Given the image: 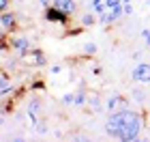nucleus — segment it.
Returning a JSON list of instances; mask_svg holds the SVG:
<instances>
[{
  "label": "nucleus",
  "mask_w": 150,
  "mask_h": 142,
  "mask_svg": "<svg viewBox=\"0 0 150 142\" xmlns=\"http://www.w3.org/2000/svg\"><path fill=\"white\" fill-rule=\"evenodd\" d=\"M129 2H131V0H122V4H129Z\"/></svg>",
  "instance_id": "obj_15"
},
{
  "label": "nucleus",
  "mask_w": 150,
  "mask_h": 142,
  "mask_svg": "<svg viewBox=\"0 0 150 142\" xmlns=\"http://www.w3.org/2000/svg\"><path fill=\"white\" fill-rule=\"evenodd\" d=\"M45 19L47 22H52V24H60V26H69L71 22V15L69 13H64V11H60L58 6H47L45 9Z\"/></svg>",
  "instance_id": "obj_2"
},
{
  "label": "nucleus",
  "mask_w": 150,
  "mask_h": 142,
  "mask_svg": "<svg viewBox=\"0 0 150 142\" xmlns=\"http://www.w3.org/2000/svg\"><path fill=\"white\" fill-rule=\"evenodd\" d=\"M92 24H94V15H92V13H88V15L81 17V26H84V28H90Z\"/></svg>",
  "instance_id": "obj_9"
},
{
  "label": "nucleus",
  "mask_w": 150,
  "mask_h": 142,
  "mask_svg": "<svg viewBox=\"0 0 150 142\" xmlns=\"http://www.w3.org/2000/svg\"><path fill=\"white\" fill-rule=\"evenodd\" d=\"M125 13H127V15H131V13H133V6H131V4H125Z\"/></svg>",
  "instance_id": "obj_14"
},
{
  "label": "nucleus",
  "mask_w": 150,
  "mask_h": 142,
  "mask_svg": "<svg viewBox=\"0 0 150 142\" xmlns=\"http://www.w3.org/2000/svg\"><path fill=\"white\" fill-rule=\"evenodd\" d=\"M84 52L86 54H94V52H97V45H94V43H86L84 45Z\"/></svg>",
  "instance_id": "obj_11"
},
{
  "label": "nucleus",
  "mask_w": 150,
  "mask_h": 142,
  "mask_svg": "<svg viewBox=\"0 0 150 142\" xmlns=\"http://www.w3.org/2000/svg\"><path fill=\"white\" fill-rule=\"evenodd\" d=\"M148 6H150V4H148Z\"/></svg>",
  "instance_id": "obj_16"
},
{
  "label": "nucleus",
  "mask_w": 150,
  "mask_h": 142,
  "mask_svg": "<svg viewBox=\"0 0 150 142\" xmlns=\"http://www.w3.org/2000/svg\"><path fill=\"white\" fill-rule=\"evenodd\" d=\"M11 47H13L17 54H26L28 50H32V47H30V41H28L24 35H13V39H11Z\"/></svg>",
  "instance_id": "obj_5"
},
{
  "label": "nucleus",
  "mask_w": 150,
  "mask_h": 142,
  "mask_svg": "<svg viewBox=\"0 0 150 142\" xmlns=\"http://www.w3.org/2000/svg\"><path fill=\"white\" fill-rule=\"evenodd\" d=\"M0 9H2V11L9 9V0H0Z\"/></svg>",
  "instance_id": "obj_12"
},
{
  "label": "nucleus",
  "mask_w": 150,
  "mask_h": 142,
  "mask_svg": "<svg viewBox=\"0 0 150 142\" xmlns=\"http://www.w3.org/2000/svg\"><path fill=\"white\" fill-rule=\"evenodd\" d=\"M22 63L32 65V67H43L45 65V56L41 50H28L26 54H22Z\"/></svg>",
  "instance_id": "obj_3"
},
{
  "label": "nucleus",
  "mask_w": 150,
  "mask_h": 142,
  "mask_svg": "<svg viewBox=\"0 0 150 142\" xmlns=\"http://www.w3.org/2000/svg\"><path fill=\"white\" fill-rule=\"evenodd\" d=\"M107 110H110V112L127 110V99L122 97V95H118V97H112L110 101H107Z\"/></svg>",
  "instance_id": "obj_6"
},
{
  "label": "nucleus",
  "mask_w": 150,
  "mask_h": 142,
  "mask_svg": "<svg viewBox=\"0 0 150 142\" xmlns=\"http://www.w3.org/2000/svg\"><path fill=\"white\" fill-rule=\"evenodd\" d=\"M54 6H58L60 11L69 13V15H73V13H75V9H77L73 0H54Z\"/></svg>",
  "instance_id": "obj_8"
},
{
  "label": "nucleus",
  "mask_w": 150,
  "mask_h": 142,
  "mask_svg": "<svg viewBox=\"0 0 150 142\" xmlns=\"http://www.w3.org/2000/svg\"><path fill=\"white\" fill-rule=\"evenodd\" d=\"M133 80L139 84H148L150 82V65L148 63H142L133 69Z\"/></svg>",
  "instance_id": "obj_4"
},
{
  "label": "nucleus",
  "mask_w": 150,
  "mask_h": 142,
  "mask_svg": "<svg viewBox=\"0 0 150 142\" xmlns=\"http://www.w3.org/2000/svg\"><path fill=\"white\" fill-rule=\"evenodd\" d=\"M75 103H77V106H84V103H86V93H77V95H75Z\"/></svg>",
  "instance_id": "obj_10"
},
{
  "label": "nucleus",
  "mask_w": 150,
  "mask_h": 142,
  "mask_svg": "<svg viewBox=\"0 0 150 142\" xmlns=\"http://www.w3.org/2000/svg\"><path fill=\"white\" fill-rule=\"evenodd\" d=\"M107 133L116 140H137L142 131V116L131 110H118L112 112L105 125Z\"/></svg>",
  "instance_id": "obj_1"
},
{
  "label": "nucleus",
  "mask_w": 150,
  "mask_h": 142,
  "mask_svg": "<svg viewBox=\"0 0 150 142\" xmlns=\"http://www.w3.org/2000/svg\"><path fill=\"white\" fill-rule=\"evenodd\" d=\"M144 39H146V43H148V47H150V30H144Z\"/></svg>",
  "instance_id": "obj_13"
},
{
  "label": "nucleus",
  "mask_w": 150,
  "mask_h": 142,
  "mask_svg": "<svg viewBox=\"0 0 150 142\" xmlns=\"http://www.w3.org/2000/svg\"><path fill=\"white\" fill-rule=\"evenodd\" d=\"M15 26H17V17L9 11H2V28H4V32H9L11 28H15Z\"/></svg>",
  "instance_id": "obj_7"
}]
</instances>
